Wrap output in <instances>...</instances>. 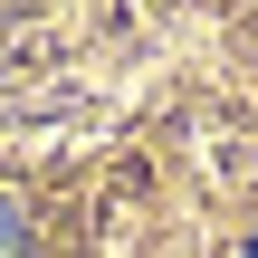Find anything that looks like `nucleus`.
Here are the masks:
<instances>
[{"instance_id": "f257e3e1", "label": "nucleus", "mask_w": 258, "mask_h": 258, "mask_svg": "<svg viewBox=\"0 0 258 258\" xmlns=\"http://www.w3.org/2000/svg\"><path fill=\"white\" fill-rule=\"evenodd\" d=\"M29 249V220H19V201H0V258H19Z\"/></svg>"}, {"instance_id": "f03ea898", "label": "nucleus", "mask_w": 258, "mask_h": 258, "mask_svg": "<svg viewBox=\"0 0 258 258\" xmlns=\"http://www.w3.org/2000/svg\"><path fill=\"white\" fill-rule=\"evenodd\" d=\"M239 258H258V239H249V249H239Z\"/></svg>"}]
</instances>
